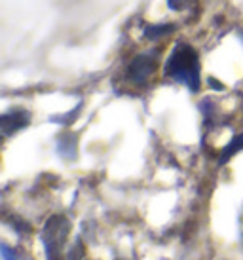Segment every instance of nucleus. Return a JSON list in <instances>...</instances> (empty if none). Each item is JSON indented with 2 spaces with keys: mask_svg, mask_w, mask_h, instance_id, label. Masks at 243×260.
Returning <instances> with one entry per match:
<instances>
[{
  "mask_svg": "<svg viewBox=\"0 0 243 260\" xmlns=\"http://www.w3.org/2000/svg\"><path fill=\"white\" fill-rule=\"evenodd\" d=\"M177 29V25L175 23H156V25H144L143 29V37L148 40V42H158V40H162V38L169 37L171 32H175Z\"/></svg>",
  "mask_w": 243,
  "mask_h": 260,
  "instance_id": "obj_6",
  "label": "nucleus"
},
{
  "mask_svg": "<svg viewBox=\"0 0 243 260\" xmlns=\"http://www.w3.org/2000/svg\"><path fill=\"white\" fill-rule=\"evenodd\" d=\"M158 65V51L150 50L139 53L131 59L126 67V78L133 84V86H146L148 80L152 78V74L156 71Z\"/></svg>",
  "mask_w": 243,
  "mask_h": 260,
  "instance_id": "obj_3",
  "label": "nucleus"
},
{
  "mask_svg": "<svg viewBox=\"0 0 243 260\" xmlns=\"http://www.w3.org/2000/svg\"><path fill=\"white\" fill-rule=\"evenodd\" d=\"M239 150H243V133L236 135V137L230 141L228 145L222 148L221 156H219V166H224V164H226L228 159L234 158V156H236Z\"/></svg>",
  "mask_w": 243,
  "mask_h": 260,
  "instance_id": "obj_7",
  "label": "nucleus"
},
{
  "mask_svg": "<svg viewBox=\"0 0 243 260\" xmlns=\"http://www.w3.org/2000/svg\"><path fill=\"white\" fill-rule=\"evenodd\" d=\"M57 154L65 159H74L78 156V135L65 131L57 137Z\"/></svg>",
  "mask_w": 243,
  "mask_h": 260,
  "instance_id": "obj_5",
  "label": "nucleus"
},
{
  "mask_svg": "<svg viewBox=\"0 0 243 260\" xmlns=\"http://www.w3.org/2000/svg\"><path fill=\"white\" fill-rule=\"evenodd\" d=\"M69 234H71V220L65 215H53L46 222L42 232V239L48 260H65L61 256V253H63V247L67 243Z\"/></svg>",
  "mask_w": 243,
  "mask_h": 260,
  "instance_id": "obj_2",
  "label": "nucleus"
},
{
  "mask_svg": "<svg viewBox=\"0 0 243 260\" xmlns=\"http://www.w3.org/2000/svg\"><path fill=\"white\" fill-rule=\"evenodd\" d=\"M80 110H82V103H78V107H74L71 112H67V114H61V116H55V118H51V122L53 123H61V125H69L71 122L76 120V116L80 114Z\"/></svg>",
  "mask_w": 243,
  "mask_h": 260,
  "instance_id": "obj_8",
  "label": "nucleus"
},
{
  "mask_svg": "<svg viewBox=\"0 0 243 260\" xmlns=\"http://www.w3.org/2000/svg\"><path fill=\"white\" fill-rule=\"evenodd\" d=\"M165 4L171 12H183V10L192 8L196 4V0H165Z\"/></svg>",
  "mask_w": 243,
  "mask_h": 260,
  "instance_id": "obj_9",
  "label": "nucleus"
},
{
  "mask_svg": "<svg viewBox=\"0 0 243 260\" xmlns=\"http://www.w3.org/2000/svg\"><path fill=\"white\" fill-rule=\"evenodd\" d=\"M164 74L165 78L173 80L175 84L185 86L196 93L200 89L201 82V61L200 53L188 42H175L169 55L164 63Z\"/></svg>",
  "mask_w": 243,
  "mask_h": 260,
  "instance_id": "obj_1",
  "label": "nucleus"
},
{
  "mask_svg": "<svg viewBox=\"0 0 243 260\" xmlns=\"http://www.w3.org/2000/svg\"><path fill=\"white\" fill-rule=\"evenodd\" d=\"M31 123V114L29 110L25 109H12L8 110L6 114H2L0 118V125H2V133L4 137H10L17 131L25 129Z\"/></svg>",
  "mask_w": 243,
  "mask_h": 260,
  "instance_id": "obj_4",
  "label": "nucleus"
}]
</instances>
